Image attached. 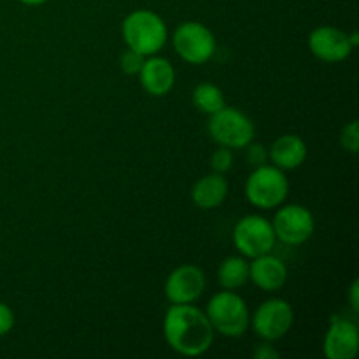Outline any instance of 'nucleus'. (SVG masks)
I'll list each match as a JSON object with an SVG mask.
<instances>
[{
	"instance_id": "1",
	"label": "nucleus",
	"mask_w": 359,
	"mask_h": 359,
	"mask_svg": "<svg viewBox=\"0 0 359 359\" xmlns=\"http://www.w3.org/2000/svg\"><path fill=\"white\" fill-rule=\"evenodd\" d=\"M163 335L172 351L181 356L196 358L210 349L216 332L205 312L198 307L193 304H172L163 318Z\"/></svg>"
},
{
	"instance_id": "2",
	"label": "nucleus",
	"mask_w": 359,
	"mask_h": 359,
	"mask_svg": "<svg viewBox=\"0 0 359 359\" xmlns=\"http://www.w3.org/2000/svg\"><path fill=\"white\" fill-rule=\"evenodd\" d=\"M121 35L126 48L144 56H153L167 44L168 30L160 14L149 9H137L123 20Z\"/></svg>"
},
{
	"instance_id": "3",
	"label": "nucleus",
	"mask_w": 359,
	"mask_h": 359,
	"mask_svg": "<svg viewBox=\"0 0 359 359\" xmlns=\"http://www.w3.org/2000/svg\"><path fill=\"white\" fill-rule=\"evenodd\" d=\"M205 316L214 332L228 339H241L251 323V312L244 298L228 290L219 291L210 298Z\"/></svg>"
},
{
	"instance_id": "4",
	"label": "nucleus",
	"mask_w": 359,
	"mask_h": 359,
	"mask_svg": "<svg viewBox=\"0 0 359 359\" xmlns=\"http://www.w3.org/2000/svg\"><path fill=\"white\" fill-rule=\"evenodd\" d=\"M245 198L256 209H277L290 195V181L280 168L273 165H262L251 172L245 181Z\"/></svg>"
},
{
	"instance_id": "5",
	"label": "nucleus",
	"mask_w": 359,
	"mask_h": 359,
	"mask_svg": "<svg viewBox=\"0 0 359 359\" xmlns=\"http://www.w3.org/2000/svg\"><path fill=\"white\" fill-rule=\"evenodd\" d=\"M209 133L217 146L228 149H244L255 140L256 128L248 114L235 107L219 109L209 119Z\"/></svg>"
},
{
	"instance_id": "6",
	"label": "nucleus",
	"mask_w": 359,
	"mask_h": 359,
	"mask_svg": "<svg viewBox=\"0 0 359 359\" xmlns=\"http://www.w3.org/2000/svg\"><path fill=\"white\" fill-rule=\"evenodd\" d=\"M231 241L244 258L252 259L266 255V252H272L276 248L277 237L272 221L258 216V214H248V216L241 217L233 226Z\"/></svg>"
},
{
	"instance_id": "7",
	"label": "nucleus",
	"mask_w": 359,
	"mask_h": 359,
	"mask_svg": "<svg viewBox=\"0 0 359 359\" xmlns=\"http://www.w3.org/2000/svg\"><path fill=\"white\" fill-rule=\"evenodd\" d=\"M175 53L191 65L209 62L216 53V37L212 32L198 21H184L175 28L172 35Z\"/></svg>"
},
{
	"instance_id": "8",
	"label": "nucleus",
	"mask_w": 359,
	"mask_h": 359,
	"mask_svg": "<svg viewBox=\"0 0 359 359\" xmlns=\"http://www.w3.org/2000/svg\"><path fill=\"white\" fill-rule=\"evenodd\" d=\"M293 323L294 311L291 304L283 298H270L256 309L249 326H252L255 333L262 340L276 342L291 332Z\"/></svg>"
},
{
	"instance_id": "9",
	"label": "nucleus",
	"mask_w": 359,
	"mask_h": 359,
	"mask_svg": "<svg viewBox=\"0 0 359 359\" xmlns=\"http://www.w3.org/2000/svg\"><path fill=\"white\" fill-rule=\"evenodd\" d=\"M272 226L277 241L287 245H302L314 233L316 221L307 207L300 203H290V205H279Z\"/></svg>"
},
{
	"instance_id": "10",
	"label": "nucleus",
	"mask_w": 359,
	"mask_h": 359,
	"mask_svg": "<svg viewBox=\"0 0 359 359\" xmlns=\"http://www.w3.org/2000/svg\"><path fill=\"white\" fill-rule=\"evenodd\" d=\"M205 273L196 265H181L168 273L165 297L170 304H195L205 291Z\"/></svg>"
},
{
	"instance_id": "11",
	"label": "nucleus",
	"mask_w": 359,
	"mask_h": 359,
	"mask_svg": "<svg viewBox=\"0 0 359 359\" xmlns=\"http://www.w3.org/2000/svg\"><path fill=\"white\" fill-rule=\"evenodd\" d=\"M359 351V330L356 323L333 316L323 340L326 359H354Z\"/></svg>"
},
{
	"instance_id": "12",
	"label": "nucleus",
	"mask_w": 359,
	"mask_h": 359,
	"mask_svg": "<svg viewBox=\"0 0 359 359\" xmlns=\"http://www.w3.org/2000/svg\"><path fill=\"white\" fill-rule=\"evenodd\" d=\"M309 49L318 60L326 63L344 62L353 53L349 37L335 27H318L309 35Z\"/></svg>"
},
{
	"instance_id": "13",
	"label": "nucleus",
	"mask_w": 359,
	"mask_h": 359,
	"mask_svg": "<svg viewBox=\"0 0 359 359\" xmlns=\"http://www.w3.org/2000/svg\"><path fill=\"white\" fill-rule=\"evenodd\" d=\"M249 280L266 293H276L283 290L287 280V266L280 258L272 252L252 258L249 263Z\"/></svg>"
},
{
	"instance_id": "14",
	"label": "nucleus",
	"mask_w": 359,
	"mask_h": 359,
	"mask_svg": "<svg viewBox=\"0 0 359 359\" xmlns=\"http://www.w3.org/2000/svg\"><path fill=\"white\" fill-rule=\"evenodd\" d=\"M137 76L146 93L153 97H165L175 86V69L170 60L163 56H146L142 69Z\"/></svg>"
},
{
	"instance_id": "15",
	"label": "nucleus",
	"mask_w": 359,
	"mask_h": 359,
	"mask_svg": "<svg viewBox=\"0 0 359 359\" xmlns=\"http://www.w3.org/2000/svg\"><path fill=\"white\" fill-rule=\"evenodd\" d=\"M307 144L304 139L293 133H284L277 137L269 149V161H272L273 167L280 170H294L302 167L307 160Z\"/></svg>"
},
{
	"instance_id": "16",
	"label": "nucleus",
	"mask_w": 359,
	"mask_h": 359,
	"mask_svg": "<svg viewBox=\"0 0 359 359\" xmlns=\"http://www.w3.org/2000/svg\"><path fill=\"white\" fill-rule=\"evenodd\" d=\"M228 196V182L223 174H209L200 177L191 189V200L198 209L212 210L223 205Z\"/></svg>"
},
{
	"instance_id": "17",
	"label": "nucleus",
	"mask_w": 359,
	"mask_h": 359,
	"mask_svg": "<svg viewBox=\"0 0 359 359\" xmlns=\"http://www.w3.org/2000/svg\"><path fill=\"white\" fill-rule=\"evenodd\" d=\"M249 280V262L244 256H228L217 270V283L223 290L235 291Z\"/></svg>"
},
{
	"instance_id": "18",
	"label": "nucleus",
	"mask_w": 359,
	"mask_h": 359,
	"mask_svg": "<svg viewBox=\"0 0 359 359\" xmlns=\"http://www.w3.org/2000/svg\"><path fill=\"white\" fill-rule=\"evenodd\" d=\"M191 100L193 105L196 107V111L207 116H212L214 112H217L219 109H223L224 105H226L221 88L212 83H200L198 86L193 90Z\"/></svg>"
},
{
	"instance_id": "19",
	"label": "nucleus",
	"mask_w": 359,
	"mask_h": 359,
	"mask_svg": "<svg viewBox=\"0 0 359 359\" xmlns=\"http://www.w3.org/2000/svg\"><path fill=\"white\" fill-rule=\"evenodd\" d=\"M210 167L216 174H226L233 167V151L219 146L210 156Z\"/></svg>"
},
{
	"instance_id": "20",
	"label": "nucleus",
	"mask_w": 359,
	"mask_h": 359,
	"mask_svg": "<svg viewBox=\"0 0 359 359\" xmlns=\"http://www.w3.org/2000/svg\"><path fill=\"white\" fill-rule=\"evenodd\" d=\"M144 60H146V56L128 48L123 53L121 58H119V65H121V70L125 74H128V76H137V74L140 72V69H142Z\"/></svg>"
},
{
	"instance_id": "21",
	"label": "nucleus",
	"mask_w": 359,
	"mask_h": 359,
	"mask_svg": "<svg viewBox=\"0 0 359 359\" xmlns=\"http://www.w3.org/2000/svg\"><path fill=\"white\" fill-rule=\"evenodd\" d=\"M340 146L347 151V153L356 154L359 149V126L358 121H351L349 125L344 126L342 133H340Z\"/></svg>"
},
{
	"instance_id": "22",
	"label": "nucleus",
	"mask_w": 359,
	"mask_h": 359,
	"mask_svg": "<svg viewBox=\"0 0 359 359\" xmlns=\"http://www.w3.org/2000/svg\"><path fill=\"white\" fill-rule=\"evenodd\" d=\"M244 149L245 160H248V163L251 165V167H262V165H266V161H269V149H266L263 144L249 142Z\"/></svg>"
},
{
	"instance_id": "23",
	"label": "nucleus",
	"mask_w": 359,
	"mask_h": 359,
	"mask_svg": "<svg viewBox=\"0 0 359 359\" xmlns=\"http://www.w3.org/2000/svg\"><path fill=\"white\" fill-rule=\"evenodd\" d=\"M14 328V312L9 305L0 302V337L7 335Z\"/></svg>"
},
{
	"instance_id": "24",
	"label": "nucleus",
	"mask_w": 359,
	"mask_h": 359,
	"mask_svg": "<svg viewBox=\"0 0 359 359\" xmlns=\"http://www.w3.org/2000/svg\"><path fill=\"white\" fill-rule=\"evenodd\" d=\"M252 356H255V359H279L280 354H279V351L272 346V342H269V340H263L262 344H258V346L255 347V351H252Z\"/></svg>"
},
{
	"instance_id": "25",
	"label": "nucleus",
	"mask_w": 359,
	"mask_h": 359,
	"mask_svg": "<svg viewBox=\"0 0 359 359\" xmlns=\"http://www.w3.org/2000/svg\"><path fill=\"white\" fill-rule=\"evenodd\" d=\"M347 298H349V305H351V309H353V312H356L358 314L359 312V283L358 280H354V283L351 284Z\"/></svg>"
},
{
	"instance_id": "26",
	"label": "nucleus",
	"mask_w": 359,
	"mask_h": 359,
	"mask_svg": "<svg viewBox=\"0 0 359 359\" xmlns=\"http://www.w3.org/2000/svg\"><path fill=\"white\" fill-rule=\"evenodd\" d=\"M347 37H349L351 46H353V48H358V44H359V34H358V32H353V34H347Z\"/></svg>"
},
{
	"instance_id": "27",
	"label": "nucleus",
	"mask_w": 359,
	"mask_h": 359,
	"mask_svg": "<svg viewBox=\"0 0 359 359\" xmlns=\"http://www.w3.org/2000/svg\"><path fill=\"white\" fill-rule=\"evenodd\" d=\"M21 4H25V6H42V4H46L48 0H20Z\"/></svg>"
}]
</instances>
